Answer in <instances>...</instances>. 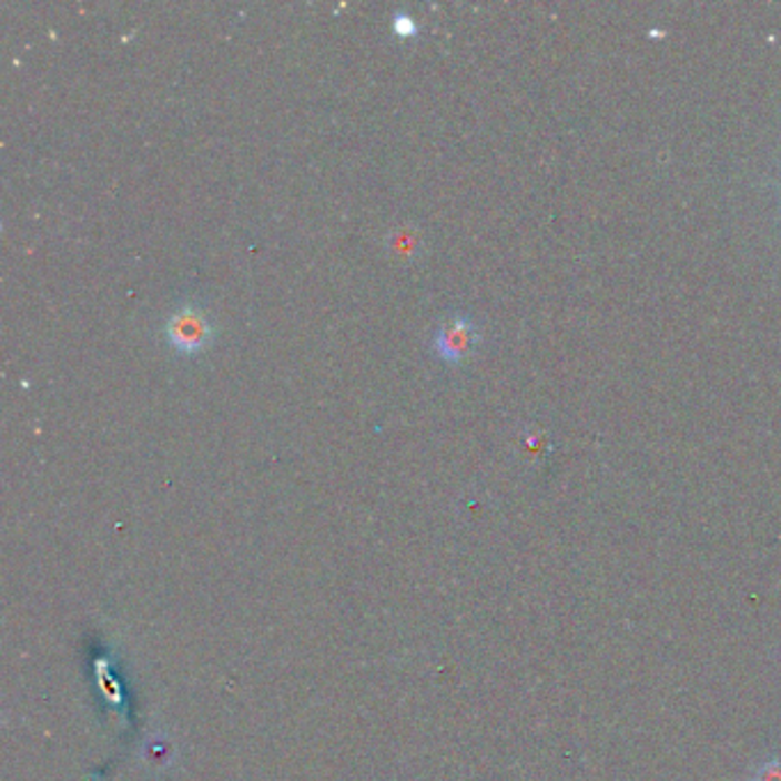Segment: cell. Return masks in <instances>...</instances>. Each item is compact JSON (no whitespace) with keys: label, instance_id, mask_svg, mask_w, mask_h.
Wrapping results in <instances>:
<instances>
[{"label":"cell","instance_id":"1","mask_svg":"<svg viewBox=\"0 0 781 781\" xmlns=\"http://www.w3.org/2000/svg\"><path fill=\"white\" fill-rule=\"evenodd\" d=\"M165 339L170 346L182 355L204 353L216 342V326L211 316L197 303L176 305L165 318Z\"/></svg>","mask_w":781,"mask_h":781},{"label":"cell","instance_id":"2","mask_svg":"<svg viewBox=\"0 0 781 781\" xmlns=\"http://www.w3.org/2000/svg\"><path fill=\"white\" fill-rule=\"evenodd\" d=\"M479 342L477 326L468 314H452L434 333V353L445 363H460L475 351Z\"/></svg>","mask_w":781,"mask_h":781},{"label":"cell","instance_id":"3","mask_svg":"<svg viewBox=\"0 0 781 781\" xmlns=\"http://www.w3.org/2000/svg\"><path fill=\"white\" fill-rule=\"evenodd\" d=\"M419 232L413 225H399L395 232L387 234V247L393 251L397 257H413L419 247Z\"/></svg>","mask_w":781,"mask_h":781},{"label":"cell","instance_id":"4","mask_svg":"<svg viewBox=\"0 0 781 781\" xmlns=\"http://www.w3.org/2000/svg\"><path fill=\"white\" fill-rule=\"evenodd\" d=\"M744 781H781V759L772 757L759 761Z\"/></svg>","mask_w":781,"mask_h":781},{"label":"cell","instance_id":"5","mask_svg":"<svg viewBox=\"0 0 781 781\" xmlns=\"http://www.w3.org/2000/svg\"><path fill=\"white\" fill-rule=\"evenodd\" d=\"M393 26H395V32L399 34V38H413V34L417 32V21L408 12H397L393 19Z\"/></svg>","mask_w":781,"mask_h":781},{"label":"cell","instance_id":"6","mask_svg":"<svg viewBox=\"0 0 781 781\" xmlns=\"http://www.w3.org/2000/svg\"><path fill=\"white\" fill-rule=\"evenodd\" d=\"M779 662H781V647H779Z\"/></svg>","mask_w":781,"mask_h":781}]
</instances>
